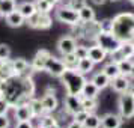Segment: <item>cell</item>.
<instances>
[{
  "label": "cell",
  "mask_w": 134,
  "mask_h": 128,
  "mask_svg": "<svg viewBox=\"0 0 134 128\" xmlns=\"http://www.w3.org/2000/svg\"><path fill=\"white\" fill-rule=\"evenodd\" d=\"M35 93V85L30 75H12L11 79L0 81V97L11 107L27 103Z\"/></svg>",
  "instance_id": "6da1fadb"
},
{
  "label": "cell",
  "mask_w": 134,
  "mask_h": 128,
  "mask_svg": "<svg viewBox=\"0 0 134 128\" xmlns=\"http://www.w3.org/2000/svg\"><path fill=\"white\" fill-rule=\"evenodd\" d=\"M111 33L121 42L133 41L134 38V14L122 12L111 20Z\"/></svg>",
  "instance_id": "7a4b0ae2"
},
{
  "label": "cell",
  "mask_w": 134,
  "mask_h": 128,
  "mask_svg": "<svg viewBox=\"0 0 134 128\" xmlns=\"http://www.w3.org/2000/svg\"><path fill=\"white\" fill-rule=\"evenodd\" d=\"M60 80L65 86V89H66L68 95H80L83 85L86 83L85 74L79 73L77 69H71V68H66V71L63 73Z\"/></svg>",
  "instance_id": "3957f363"
},
{
  "label": "cell",
  "mask_w": 134,
  "mask_h": 128,
  "mask_svg": "<svg viewBox=\"0 0 134 128\" xmlns=\"http://www.w3.org/2000/svg\"><path fill=\"white\" fill-rule=\"evenodd\" d=\"M74 32H75V36L81 38V39H92L95 41L97 36L101 32V27H99V21L97 20H92V21H87V23H79V24L72 26Z\"/></svg>",
  "instance_id": "277c9868"
},
{
  "label": "cell",
  "mask_w": 134,
  "mask_h": 128,
  "mask_svg": "<svg viewBox=\"0 0 134 128\" xmlns=\"http://www.w3.org/2000/svg\"><path fill=\"white\" fill-rule=\"evenodd\" d=\"M118 107H119V115L122 119L134 118V95L131 93V91L121 93L119 101H118Z\"/></svg>",
  "instance_id": "5b68a950"
},
{
  "label": "cell",
  "mask_w": 134,
  "mask_h": 128,
  "mask_svg": "<svg viewBox=\"0 0 134 128\" xmlns=\"http://www.w3.org/2000/svg\"><path fill=\"white\" fill-rule=\"evenodd\" d=\"M56 18H57V21L68 26H75L80 23L79 11H75L69 5H62V6L57 8L56 9Z\"/></svg>",
  "instance_id": "8992f818"
},
{
  "label": "cell",
  "mask_w": 134,
  "mask_h": 128,
  "mask_svg": "<svg viewBox=\"0 0 134 128\" xmlns=\"http://www.w3.org/2000/svg\"><path fill=\"white\" fill-rule=\"evenodd\" d=\"M95 44H98L103 50L107 51V54H111L113 51L119 48L121 41L111 33V32H99V35L95 39Z\"/></svg>",
  "instance_id": "52a82bcc"
},
{
  "label": "cell",
  "mask_w": 134,
  "mask_h": 128,
  "mask_svg": "<svg viewBox=\"0 0 134 128\" xmlns=\"http://www.w3.org/2000/svg\"><path fill=\"white\" fill-rule=\"evenodd\" d=\"M26 23L30 26L32 29H41V30H44V29H48L51 26L53 20L48 15V12H39V11H36L30 18L26 20Z\"/></svg>",
  "instance_id": "ba28073f"
},
{
  "label": "cell",
  "mask_w": 134,
  "mask_h": 128,
  "mask_svg": "<svg viewBox=\"0 0 134 128\" xmlns=\"http://www.w3.org/2000/svg\"><path fill=\"white\" fill-rule=\"evenodd\" d=\"M44 71H47L50 75H53V77H59L60 79L63 73L66 71V66H65V63L62 59L59 57H56V56H51L47 59V63H45V68H44Z\"/></svg>",
  "instance_id": "9c48e42d"
},
{
  "label": "cell",
  "mask_w": 134,
  "mask_h": 128,
  "mask_svg": "<svg viewBox=\"0 0 134 128\" xmlns=\"http://www.w3.org/2000/svg\"><path fill=\"white\" fill-rule=\"evenodd\" d=\"M110 57H111V60L116 62V63L124 60V59H131V57H134V45H133V42H131V41L121 42L119 48L116 50V51H113V53L110 54Z\"/></svg>",
  "instance_id": "30bf717a"
},
{
  "label": "cell",
  "mask_w": 134,
  "mask_h": 128,
  "mask_svg": "<svg viewBox=\"0 0 134 128\" xmlns=\"http://www.w3.org/2000/svg\"><path fill=\"white\" fill-rule=\"evenodd\" d=\"M77 47V39L74 36H62L59 41H57V51L63 54H69V53H74V50Z\"/></svg>",
  "instance_id": "8fae6325"
},
{
  "label": "cell",
  "mask_w": 134,
  "mask_h": 128,
  "mask_svg": "<svg viewBox=\"0 0 134 128\" xmlns=\"http://www.w3.org/2000/svg\"><path fill=\"white\" fill-rule=\"evenodd\" d=\"M110 86H111V89L118 93H122V92H127L131 89V81L128 79V75H122L119 74L118 77L110 80Z\"/></svg>",
  "instance_id": "7c38bea8"
},
{
  "label": "cell",
  "mask_w": 134,
  "mask_h": 128,
  "mask_svg": "<svg viewBox=\"0 0 134 128\" xmlns=\"http://www.w3.org/2000/svg\"><path fill=\"white\" fill-rule=\"evenodd\" d=\"M48 57H50V51H47V50H39L36 54H35V57H33V60H32V63H30L32 71H35V73L44 71Z\"/></svg>",
  "instance_id": "4fadbf2b"
},
{
  "label": "cell",
  "mask_w": 134,
  "mask_h": 128,
  "mask_svg": "<svg viewBox=\"0 0 134 128\" xmlns=\"http://www.w3.org/2000/svg\"><path fill=\"white\" fill-rule=\"evenodd\" d=\"M14 116H15L17 121H32L33 119V113H32L27 103H21L14 105Z\"/></svg>",
  "instance_id": "5bb4252c"
},
{
  "label": "cell",
  "mask_w": 134,
  "mask_h": 128,
  "mask_svg": "<svg viewBox=\"0 0 134 128\" xmlns=\"http://www.w3.org/2000/svg\"><path fill=\"white\" fill-rule=\"evenodd\" d=\"M107 56H109L107 51L103 50L98 44H93V45L89 47V50H87V57H89L93 63H103Z\"/></svg>",
  "instance_id": "9a60e30c"
},
{
  "label": "cell",
  "mask_w": 134,
  "mask_h": 128,
  "mask_svg": "<svg viewBox=\"0 0 134 128\" xmlns=\"http://www.w3.org/2000/svg\"><path fill=\"white\" fill-rule=\"evenodd\" d=\"M121 115H115V113H107L101 118V128H121L122 125Z\"/></svg>",
  "instance_id": "2e32d148"
},
{
  "label": "cell",
  "mask_w": 134,
  "mask_h": 128,
  "mask_svg": "<svg viewBox=\"0 0 134 128\" xmlns=\"http://www.w3.org/2000/svg\"><path fill=\"white\" fill-rule=\"evenodd\" d=\"M65 109L71 115L81 110V97L80 95H68L66 93V97H65Z\"/></svg>",
  "instance_id": "e0dca14e"
},
{
  "label": "cell",
  "mask_w": 134,
  "mask_h": 128,
  "mask_svg": "<svg viewBox=\"0 0 134 128\" xmlns=\"http://www.w3.org/2000/svg\"><path fill=\"white\" fill-rule=\"evenodd\" d=\"M41 101H42V107H44V112L45 113H53L56 112L57 109V98H56L54 92H47L42 98H41Z\"/></svg>",
  "instance_id": "ac0fdd59"
},
{
  "label": "cell",
  "mask_w": 134,
  "mask_h": 128,
  "mask_svg": "<svg viewBox=\"0 0 134 128\" xmlns=\"http://www.w3.org/2000/svg\"><path fill=\"white\" fill-rule=\"evenodd\" d=\"M12 66H14V71L17 75H30V71L32 68L29 65V62L26 60V59H14L12 60Z\"/></svg>",
  "instance_id": "d6986e66"
},
{
  "label": "cell",
  "mask_w": 134,
  "mask_h": 128,
  "mask_svg": "<svg viewBox=\"0 0 134 128\" xmlns=\"http://www.w3.org/2000/svg\"><path fill=\"white\" fill-rule=\"evenodd\" d=\"M12 75H15V71H14V66H12V60L11 59L2 60L0 62V81H5V80L11 79Z\"/></svg>",
  "instance_id": "ffe728a7"
},
{
  "label": "cell",
  "mask_w": 134,
  "mask_h": 128,
  "mask_svg": "<svg viewBox=\"0 0 134 128\" xmlns=\"http://www.w3.org/2000/svg\"><path fill=\"white\" fill-rule=\"evenodd\" d=\"M5 20H6V24L9 26V27H21V26L26 23V18L17 11V9H15L14 12L8 14L6 17H5Z\"/></svg>",
  "instance_id": "44dd1931"
},
{
  "label": "cell",
  "mask_w": 134,
  "mask_h": 128,
  "mask_svg": "<svg viewBox=\"0 0 134 128\" xmlns=\"http://www.w3.org/2000/svg\"><path fill=\"white\" fill-rule=\"evenodd\" d=\"M91 80H92V83L97 86L99 91H103V89H105V87H109V86H110V79L103 73V69H101L99 73L93 74V77H92Z\"/></svg>",
  "instance_id": "7402d4cb"
},
{
  "label": "cell",
  "mask_w": 134,
  "mask_h": 128,
  "mask_svg": "<svg viewBox=\"0 0 134 128\" xmlns=\"http://www.w3.org/2000/svg\"><path fill=\"white\" fill-rule=\"evenodd\" d=\"M17 11L27 20L36 12V5L33 2H23V3H20L18 6H17Z\"/></svg>",
  "instance_id": "603a6c76"
},
{
  "label": "cell",
  "mask_w": 134,
  "mask_h": 128,
  "mask_svg": "<svg viewBox=\"0 0 134 128\" xmlns=\"http://www.w3.org/2000/svg\"><path fill=\"white\" fill-rule=\"evenodd\" d=\"M98 92H99V89L92 83V80H86V83L83 85V89H81L80 95L85 98H97Z\"/></svg>",
  "instance_id": "cb8c5ba5"
},
{
  "label": "cell",
  "mask_w": 134,
  "mask_h": 128,
  "mask_svg": "<svg viewBox=\"0 0 134 128\" xmlns=\"http://www.w3.org/2000/svg\"><path fill=\"white\" fill-rule=\"evenodd\" d=\"M79 18H80V23L92 21V20H95V11L91 6L85 5V6H81L79 9Z\"/></svg>",
  "instance_id": "d4e9b609"
},
{
  "label": "cell",
  "mask_w": 134,
  "mask_h": 128,
  "mask_svg": "<svg viewBox=\"0 0 134 128\" xmlns=\"http://www.w3.org/2000/svg\"><path fill=\"white\" fill-rule=\"evenodd\" d=\"M27 104H29V107H30L32 113H33V118H39L41 115H44L45 112H44V107H42V101L41 99H38V98H33L32 97L29 101H27Z\"/></svg>",
  "instance_id": "484cf974"
},
{
  "label": "cell",
  "mask_w": 134,
  "mask_h": 128,
  "mask_svg": "<svg viewBox=\"0 0 134 128\" xmlns=\"http://www.w3.org/2000/svg\"><path fill=\"white\" fill-rule=\"evenodd\" d=\"M17 9L15 0H2L0 2V18H5L8 14L14 12Z\"/></svg>",
  "instance_id": "4316f807"
},
{
  "label": "cell",
  "mask_w": 134,
  "mask_h": 128,
  "mask_svg": "<svg viewBox=\"0 0 134 128\" xmlns=\"http://www.w3.org/2000/svg\"><path fill=\"white\" fill-rule=\"evenodd\" d=\"M93 66H95V63L86 56V57H81L79 60V65H77L75 69L81 74H87V73H92V71H93Z\"/></svg>",
  "instance_id": "83f0119b"
},
{
  "label": "cell",
  "mask_w": 134,
  "mask_h": 128,
  "mask_svg": "<svg viewBox=\"0 0 134 128\" xmlns=\"http://www.w3.org/2000/svg\"><path fill=\"white\" fill-rule=\"evenodd\" d=\"M103 73L109 77L110 80L111 79H115V77H118L119 74H121V71H119V66H118V63L116 62H109V63H105L103 68Z\"/></svg>",
  "instance_id": "f1b7e54d"
},
{
  "label": "cell",
  "mask_w": 134,
  "mask_h": 128,
  "mask_svg": "<svg viewBox=\"0 0 134 128\" xmlns=\"http://www.w3.org/2000/svg\"><path fill=\"white\" fill-rule=\"evenodd\" d=\"M83 128H101V118L98 115H95L93 112L89 113L86 121L83 122Z\"/></svg>",
  "instance_id": "f546056e"
},
{
  "label": "cell",
  "mask_w": 134,
  "mask_h": 128,
  "mask_svg": "<svg viewBox=\"0 0 134 128\" xmlns=\"http://www.w3.org/2000/svg\"><path fill=\"white\" fill-rule=\"evenodd\" d=\"M81 97V95H80ZM98 107V103H97V98H85L81 97V109L87 110L89 113H92V112H95Z\"/></svg>",
  "instance_id": "4dcf8cb0"
},
{
  "label": "cell",
  "mask_w": 134,
  "mask_h": 128,
  "mask_svg": "<svg viewBox=\"0 0 134 128\" xmlns=\"http://www.w3.org/2000/svg\"><path fill=\"white\" fill-rule=\"evenodd\" d=\"M62 60L65 63V66L66 68H71V69H75L77 65H79V57L74 54V53H69V54H63L62 56Z\"/></svg>",
  "instance_id": "1f68e13d"
},
{
  "label": "cell",
  "mask_w": 134,
  "mask_h": 128,
  "mask_svg": "<svg viewBox=\"0 0 134 128\" xmlns=\"http://www.w3.org/2000/svg\"><path fill=\"white\" fill-rule=\"evenodd\" d=\"M118 66H119V71H121L122 75H130L131 68H133V60L131 59H124V60L118 62Z\"/></svg>",
  "instance_id": "d6a6232c"
},
{
  "label": "cell",
  "mask_w": 134,
  "mask_h": 128,
  "mask_svg": "<svg viewBox=\"0 0 134 128\" xmlns=\"http://www.w3.org/2000/svg\"><path fill=\"white\" fill-rule=\"evenodd\" d=\"M39 118H41V119H39V125H42V127H45V128H50L51 125L57 124V121L54 119V116L51 115V113H44V115H41Z\"/></svg>",
  "instance_id": "836d02e7"
},
{
  "label": "cell",
  "mask_w": 134,
  "mask_h": 128,
  "mask_svg": "<svg viewBox=\"0 0 134 128\" xmlns=\"http://www.w3.org/2000/svg\"><path fill=\"white\" fill-rule=\"evenodd\" d=\"M35 5H36V11H39V12H50L53 9V6L47 0H36Z\"/></svg>",
  "instance_id": "e575fe53"
},
{
  "label": "cell",
  "mask_w": 134,
  "mask_h": 128,
  "mask_svg": "<svg viewBox=\"0 0 134 128\" xmlns=\"http://www.w3.org/2000/svg\"><path fill=\"white\" fill-rule=\"evenodd\" d=\"M87 50H89V47L81 45V44H77V47L74 50V54L77 56L79 59H81V57H86V56H87Z\"/></svg>",
  "instance_id": "d590c367"
},
{
  "label": "cell",
  "mask_w": 134,
  "mask_h": 128,
  "mask_svg": "<svg viewBox=\"0 0 134 128\" xmlns=\"http://www.w3.org/2000/svg\"><path fill=\"white\" fill-rule=\"evenodd\" d=\"M87 116H89V112H87V110H85V109H81V110H79L77 113H74L72 118H74V121L83 124V122L86 121V118H87Z\"/></svg>",
  "instance_id": "8d00e7d4"
},
{
  "label": "cell",
  "mask_w": 134,
  "mask_h": 128,
  "mask_svg": "<svg viewBox=\"0 0 134 128\" xmlns=\"http://www.w3.org/2000/svg\"><path fill=\"white\" fill-rule=\"evenodd\" d=\"M11 57V48L6 44H0V60H6Z\"/></svg>",
  "instance_id": "74e56055"
},
{
  "label": "cell",
  "mask_w": 134,
  "mask_h": 128,
  "mask_svg": "<svg viewBox=\"0 0 134 128\" xmlns=\"http://www.w3.org/2000/svg\"><path fill=\"white\" fill-rule=\"evenodd\" d=\"M11 127V119L6 116V113L0 115V128H9Z\"/></svg>",
  "instance_id": "f35d334b"
},
{
  "label": "cell",
  "mask_w": 134,
  "mask_h": 128,
  "mask_svg": "<svg viewBox=\"0 0 134 128\" xmlns=\"http://www.w3.org/2000/svg\"><path fill=\"white\" fill-rule=\"evenodd\" d=\"M99 27H101V32H111V20L99 21Z\"/></svg>",
  "instance_id": "ab89813d"
},
{
  "label": "cell",
  "mask_w": 134,
  "mask_h": 128,
  "mask_svg": "<svg viewBox=\"0 0 134 128\" xmlns=\"http://www.w3.org/2000/svg\"><path fill=\"white\" fill-rule=\"evenodd\" d=\"M15 128H33L32 121H17Z\"/></svg>",
  "instance_id": "60d3db41"
},
{
  "label": "cell",
  "mask_w": 134,
  "mask_h": 128,
  "mask_svg": "<svg viewBox=\"0 0 134 128\" xmlns=\"http://www.w3.org/2000/svg\"><path fill=\"white\" fill-rule=\"evenodd\" d=\"M85 5H86V3H85V0H71V2H69V6L74 8L75 11H79L80 8H81V6H85Z\"/></svg>",
  "instance_id": "b9f144b4"
},
{
  "label": "cell",
  "mask_w": 134,
  "mask_h": 128,
  "mask_svg": "<svg viewBox=\"0 0 134 128\" xmlns=\"http://www.w3.org/2000/svg\"><path fill=\"white\" fill-rule=\"evenodd\" d=\"M9 107H11V105H9V104H8L6 101L3 99V98L0 97V115H3V113H6L8 110H9Z\"/></svg>",
  "instance_id": "7bdbcfd3"
},
{
  "label": "cell",
  "mask_w": 134,
  "mask_h": 128,
  "mask_svg": "<svg viewBox=\"0 0 134 128\" xmlns=\"http://www.w3.org/2000/svg\"><path fill=\"white\" fill-rule=\"evenodd\" d=\"M68 128H83V124H80V122H77V121H72L68 125Z\"/></svg>",
  "instance_id": "ee69618b"
},
{
  "label": "cell",
  "mask_w": 134,
  "mask_h": 128,
  "mask_svg": "<svg viewBox=\"0 0 134 128\" xmlns=\"http://www.w3.org/2000/svg\"><path fill=\"white\" fill-rule=\"evenodd\" d=\"M92 2H93L95 5H103V3L105 2V0H92Z\"/></svg>",
  "instance_id": "f6af8a7d"
},
{
  "label": "cell",
  "mask_w": 134,
  "mask_h": 128,
  "mask_svg": "<svg viewBox=\"0 0 134 128\" xmlns=\"http://www.w3.org/2000/svg\"><path fill=\"white\" fill-rule=\"evenodd\" d=\"M128 77L134 79V62H133V68H131V73H130V75H128Z\"/></svg>",
  "instance_id": "bcb514c9"
},
{
  "label": "cell",
  "mask_w": 134,
  "mask_h": 128,
  "mask_svg": "<svg viewBox=\"0 0 134 128\" xmlns=\"http://www.w3.org/2000/svg\"><path fill=\"white\" fill-rule=\"evenodd\" d=\"M50 128H60V127H59L57 124H54V125H51V127H50Z\"/></svg>",
  "instance_id": "7dc6e473"
},
{
  "label": "cell",
  "mask_w": 134,
  "mask_h": 128,
  "mask_svg": "<svg viewBox=\"0 0 134 128\" xmlns=\"http://www.w3.org/2000/svg\"><path fill=\"white\" fill-rule=\"evenodd\" d=\"M130 91H131V93H133V95H134V85L131 86V89H130Z\"/></svg>",
  "instance_id": "c3c4849f"
},
{
  "label": "cell",
  "mask_w": 134,
  "mask_h": 128,
  "mask_svg": "<svg viewBox=\"0 0 134 128\" xmlns=\"http://www.w3.org/2000/svg\"><path fill=\"white\" fill-rule=\"evenodd\" d=\"M33 128H45V127H42V125H38V127H33Z\"/></svg>",
  "instance_id": "681fc988"
},
{
  "label": "cell",
  "mask_w": 134,
  "mask_h": 128,
  "mask_svg": "<svg viewBox=\"0 0 134 128\" xmlns=\"http://www.w3.org/2000/svg\"><path fill=\"white\" fill-rule=\"evenodd\" d=\"M130 2H131V3H133V5H134V0H130Z\"/></svg>",
  "instance_id": "f907efd6"
},
{
  "label": "cell",
  "mask_w": 134,
  "mask_h": 128,
  "mask_svg": "<svg viewBox=\"0 0 134 128\" xmlns=\"http://www.w3.org/2000/svg\"><path fill=\"white\" fill-rule=\"evenodd\" d=\"M131 42H133V45H134V38H133V41H131Z\"/></svg>",
  "instance_id": "816d5d0a"
},
{
  "label": "cell",
  "mask_w": 134,
  "mask_h": 128,
  "mask_svg": "<svg viewBox=\"0 0 134 128\" xmlns=\"http://www.w3.org/2000/svg\"><path fill=\"white\" fill-rule=\"evenodd\" d=\"M111 2H116V0H111Z\"/></svg>",
  "instance_id": "f5cc1de1"
},
{
  "label": "cell",
  "mask_w": 134,
  "mask_h": 128,
  "mask_svg": "<svg viewBox=\"0 0 134 128\" xmlns=\"http://www.w3.org/2000/svg\"><path fill=\"white\" fill-rule=\"evenodd\" d=\"M0 2H2V0H0Z\"/></svg>",
  "instance_id": "db71d44e"
},
{
  "label": "cell",
  "mask_w": 134,
  "mask_h": 128,
  "mask_svg": "<svg viewBox=\"0 0 134 128\" xmlns=\"http://www.w3.org/2000/svg\"><path fill=\"white\" fill-rule=\"evenodd\" d=\"M0 62H2V60H0Z\"/></svg>",
  "instance_id": "11a10c76"
}]
</instances>
